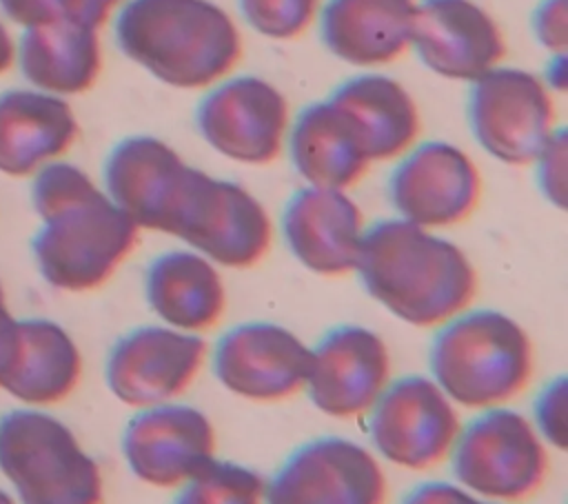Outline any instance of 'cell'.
<instances>
[{
  "instance_id": "cell-1",
  "label": "cell",
  "mask_w": 568,
  "mask_h": 504,
  "mask_svg": "<svg viewBox=\"0 0 568 504\" xmlns=\"http://www.w3.org/2000/svg\"><path fill=\"white\" fill-rule=\"evenodd\" d=\"M353 273L379 306L417 329H437L468 309L479 286L462 246L397 215L364 229Z\"/></svg>"
},
{
  "instance_id": "cell-2",
  "label": "cell",
  "mask_w": 568,
  "mask_h": 504,
  "mask_svg": "<svg viewBox=\"0 0 568 504\" xmlns=\"http://www.w3.org/2000/svg\"><path fill=\"white\" fill-rule=\"evenodd\" d=\"M120 51L173 89H209L242 56L235 20L211 0H129L115 18Z\"/></svg>"
},
{
  "instance_id": "cell-3",
  "label": "cell",
  "mask_w": 568,
  "mask_h": 504,
  "mask_svg": "<svg viewBox=\"0 0 568 504\" xmlns=\"http://www.w3.org/2000/svg\"><path fill=\"white\" fill-rule=\"evenodd\" d=\"M532 373L530 335L499 309L468 306L439 324L428 344V377L455 406H506Z\"/></svg>"
},
{
  "instance_id": "cell-4",
  "label": "cell",
  "mask_w": 568,
  "mask_h": 504,
  "mask_svg": "<svg viewBox=\"0 0 568 504\" xmlns=\"http://www.w3.org/2000/svg\"><path fill=\"white\" fill-rule=\"evenodd\" d=\"M0 471L20 504H102L98 462L73 431L40 409L0 417Z\"/></svg>"
},
{
  "instance_id": "cell-5",
  "label": "cell",
  "mask_w": 568,
  "mask_h": 504,
  "mask_svg": "<svg viewBox=\"0 0 568 504\" xmlns=\"http://www.w3.org/2000/svg\"><path fill=\"white\" fill-rule=\"evenodd\" d=\"M448 460L457 486L499 504L532 497L550 471L546 442L530 417L508 404L484 409L462 424Z\"/></svg>"
},
{
  "instance_id": "cell-6",
  "label": "cell",
  "mask_w": 568,
  "mask_h": 504,
  "mask_svg": "<svg viewBox=\"0 0 568 504\" xmlns=\"http://www.w3.org/2000/svg\"><path fill=\"white\" fill-rule=\"evenodd\" d=\"M140 229L106 198L67 209L31 238V253L40 275L60 291H91L104 284L129 258Z\"/></svg>"
},
{
  "instance_id": "cell-7",
  "label": "cell",
  "mask_w": 568,
  "mask_h": 504,
  "mask_svg": "<svg viewBox=\"0 0 568 504\" xmlns=\"http://www.w3.org/2000/svg\"><path fill=\"white\" fill-rule=\"evenodd\" d=\"M171 235L215 266L248 269L268 253L273 222L246 187L195 167Z\"/></svg>"
},
{
  "instance_id": "cell-8",
  "label": "cell",
  "mask_w": 568,
  "mask_h": 504,
  "mask_svg": "<svg viewBox=\"0 0 568 504\" xmlns=\"http://www.w3.org/2000/svg\"><path fill=\"white\" fill-rule=\"evenodd\" d=\"M466 118L475 142L508 167L530 164L557 129L552 91L537 73L506 64L470 82Z\"/></svg>"
},
{
  "instance_id": "cell-9",
  "label": "cell",
  "mask_w": 568,
  "mask_h": 504,
  "mask_svg": "<svg viewBox=\"0 0 568 504\" xmlns=\"http://www.w3.org/2000/svg\"><path fill=\"white\" fill-rule=\"evenodd\" d=\"M364 420L371 451L408 471L448 460L462 426L455 404L419 373L390 380Z\"/></svg>"
},
{
  "instance_id": "cell-10",
  "label": "cell",
  "mask_w": 568,
  "mask_h": 504,
  "mask_svg": "<svg viewBox=\"0 0 568 504\" xmlns=\"http://www.w3.org/2000/svg\"><path fill=\"white\" fill-rule=\"evenodd\" d=\"M291 124L284 93L251 73L226 75L200 98L195 129L220 155L240 164H268L284 144Z\"/></svg>"
},
{
  "instance_id": "cell-11",
  "label": "cell",
  "mask_w": 568,
  "mask_h": 504,
  "mask_svg": "<svg viewBox=\"0 0 568 504\" xmlns=\"http://www.w3.org/2000/svg\"><path fill=\"white\" fill-rule=\"evenodd\" d=\"M377 455L348 437L320 435L295 446L264 482L262 504H384Z\"/></svg>"
},
{
  "instance_id": "cell-12",
  "label": "cell",
  "mask_w": 568,
  "mask_h": 504,
  "mask_svg": "<svg viewBox=\"0 0 568 504\" xmlns=\"http://www.w3.org/2000/svg\"><path fill=\"white\" fill-rule=\"evenodd\" d=\"M386 193L397 218L439 231L473 215L481 200V173L462 147L424 140L397 158Z\"/></svg>"
},
{
  "instance_id": "cell-13",
  "label": "cell",
  "mask_w": 568,
  "mask_h": 504,
  "mask_svg": "<svg viewBox=\"0 0 568 504\" xmlns=\"http://www.w3.org/2000/svg\"><path fill=\"white\" fill-rule=\"evenodd\" d=\"M206 355V340L197 333L164 324L135 326L111 344L104 382L131 409L173 402L195 382Z\"/></svg>"
},
{
  "instance_id": "cell-14",
  "label": "cell",
  "mask_w": 568,
  "mask_h": 504,
  "mask_svg": "<svg viewBox=\"0 0 568 504\" xmlns=\"http://www.w3.org/2000/svg\"><path fill=\"white\" fill-rule=\"evenodd\" d=\"M209 360L215 380L229 393L273 404L304 391L308 344L277 322L251 320L226 329Z\"/></svg>"
},
{
  "instance_id": "cell-15",
  "label": "cell",
  "mask_w": 568,
  "mask_h": 504,
  "mask_svg": "<svg viewBox=\"0 0 568 504\" xmlns=\"http://www.w3.org/2000/svg\"><path fill=\"white\" fill-rule=\"evenodd\" d=\"M388 382L390 351L368 326L337 324L308 346L304 391L328 417H364Z\"/></svg>"
},
{
  "instance_id": "cell-16",
  "label": "cell",
  "mask_w": 568,
  "mask_h": 504,
  "mask_svg": "<svg viewBox=\"0 0 568 504\" xmlns=\"http://www.w3.org/2000/svg\"><path fill=\"white\" fill-rule=\"evenodd\" d=\"M193 169L164 140L126 135L104 158L102 191L138 229L171 235Z\"/></svg>"
},
{
  "instance_id": "cell-17",
  "label": "cell",
  "mask_w": 568,
  "mask_h": 504,
  "mask_svg": "<svg viewBox=\"0 0 568 504\" xmlns=\"http://www.w3.org/2000/svg\"><path fill=\"white\" fill-rule=\"evenodd\" d=\"M129 471L155 488H178L215 457V429L204 411L184 402L135 409L122 429Z\"/></svg>"
},
{
  "instance_id": "cell-18",
  "label": "cell",
  "mask_w": 568,
  "mask_h": 504,
  "mask_svg": "<svg viewBox=\"0 0 568 504\" xmlns=\"http://www.w3.org/2000/svg\"><path fill=\"white\" fill-rule=\"evenodd\" d=\"M410 49L435 75L470 84L501 64L506 40L495 18L473 0H419Z\"/></svg>"
},
{
  "instance_id": "cell-19",
  "label": "cell",
  "mask_w": 568,
  "mask_h": 504,
  "mask_svg": "<svg viewBox=\"0 0 568 504\" xmlns=\"http://www.w3.org/2000/svg\"><path fill=\"white\" fill-rule=\"evenodd\" d=\"M364 215L357 202L339 189L300 187L282 206L280 231L293 258L324 278L355 271Z\"/></svg>"
},
{
  "instance_id": "cell-20",
  "label": "cell",
  "mask_w": 568,
  "mask_h": 504,
  "mask_svg": "<svg viewBox=\"0 0 568 504\" xmlns=\"http://www.w3.org/2000/svg\"><path fill=\"white\" fill-rule=\"evenodd\" d=\"M415 0H328L320 11V40L337 60L373 69L410 49Z\"/></svg>"
},
{
  "instance_id": "cell-21",
  "label": "cell",
  "mask_w": 568,
  "mask_h": 504,
  "mask_svg": "<svg viewBox=\"0 0 568 504\" xmlns=\"http://www.w3.org/2000/svg\"><path fill=\"white\" fill-rule=\"evenodd\" d=\"M144 298L160 324L197 335L213 329L226 309L217 266L189 246L158 253L146 264Z\"/></svg>"
},
{
  "instance_id": "cell-22",
  "label": "cell",
  "mask_w": 568,
  "mask_h": 504,
  "mask_svg": "<svg viewBox=\"0 0 568 504\" xmlns=\"http://www.w3.org/2000/svg\"><path fill=\"white\" fill-rule=\"evenodd\" d=\"M328 100L351 120L371 162L397 160L417 142V104L404 84L386 73H355L339 82Z\"/></svg>"
},
{
  "instance_id": "cell-23",
  "label": "cell",
  "mask_w": 568,
  "mask_h": 504,
  "mask_svg": "<svg viewBox=\"0 0 568 504\" xmlns=\"http://www.w3.org/2000/svg\"><path fill=\"white\" fill-rule=\"evenodd\" d=\"M78 138L73 109L60 95L13 89L0 95V171L13 178L36 173Z\"/></svg>"
},
{
  "instance_id": "cell-24",
  "label": "cell",
  "mask_w": 568,
  "mask_h": 504,
  "mask_svg": "<svg viewBox=\"0 0 568 504\" xmlns=\"http://www.w3.org/2000/svg\"><path fill=\"white\" fill-rule=\"evenodd\" d=\"M286 147L295 173L308 187L348 191L371 164L351 120L328 98L295 113Z\"/></svg>"
},
{
  "instance_id": "cell-25",
  "label": "cell",
  "mask_w": 568,
  "mask_h": 504,
  "mask_svg": "<svg viewBox=\"0 0 568 504\" xmlns=\"http://www.w3.org/2000/svg\"><path fill=\"white\" fill-rule=\"evenodd\" d=\"M18 58L22 75L51 95H75L93 87L102 69L98 29L69 18L27 27Z\"/></svg>"
},
{
  "instance_id": "cell-26",
  "label": "cell",
  "mask_w": 568,
  "mask_h": 504,
  "mask_svg": "<svg viewBox=\"0 0 568 504\" xmlns=\"http://www.w3.org/2000/svg\"><path fill=\"white\" fill-rule=\"evenodd\" d=\"M18 360L2 389L29 406L69 397L82 375V357L73 337L44 317L18 320Z\"/></svg>"
},
{
  "instance_id": "cell-27",
  "label": "cell",
  "mask_w": 568,
  "mask_h": 504,
  "mask_svg": "<svg viewBox=\"0 0 568 504\" xmlns=\"http://www.w3.org/2000/svg\"><path fill=\"white\" fill-rule=\"evenodd\" d=\"M264 477L240 462L213 457L178 486L171 504H262Z\"/></svg>"
},
{
  "instance_id": "cell-28",
  "label": "cell",
  "mask_w": 568,
  "mask_h": 504,
  "mask_svg": "<svg viewBox=\"0 0 568 504\" xmlns=\"http://www.w3.org/2000/svg\"><path fill=\"white\" fill-rule=\"evenodd\" d=\"M102 193L100 187L75 164L49 162L36 171L31 204L40 220H49L67 209L84 204Z\"/></svg>"
},
{
  "instance_id": "cell-29",
  "label": "cell",
  "mask_w": 568,
  "mask_h": 504,
  "mask_svg": "<svg viewBox=\"0 0 568 504\" xmlns=\"http://www.w3.org/2000/svg\"><path fill=\"white\" fill-rule=\"evenodd\" d=\"M246 24L268 40L302 36L317 16L320 0H237Z\"/></svg>"
},
{
  "instance_id": "cell-30",
  "label": "cell",
  "mask_w": 568,
  "mask_h": 504,
  "mask_svg": "<svg viewBox=\"0 0 568 504\" xmlns=\"http://www.w3.org/2000/svg\"><path fill=\"white\" fill-rule=\"evenodd\" d=\"M535 431L557 451H564L568 444V377L555 375L548 380L535 395L532 417Z\"/></svg>"
},
{
  "instance_id": "cell-31",
  "label": "cell",
  "mask_w": 568,
  "mask_h": 504,
  "mask_svg": "<svg viewBox=\"0 0 568 504\" xmlns=\"http://www.w3.org/2000/svg\"><path fill=\"white\" fill-rule=\"evenodd\" d=\"M530 164L535 169V184L544 200L564 211L568 195V135L564 127H557L550 133Z\"/></svg>"
},
{
  "instance_id": "cell-32",
  "label": "cell",
  "mask_w": 568,
  "mask_h": 504,
  "mask_svg": "<svg viewBox=\"0 0 568 504\" xmlns=\"http://www.w3.org/2000/svg\"><path fill=\"white\" fill-rule=\"evenodd\" d=\"M530 29L539 47L550 56L566 53L568 49V2L539 0L530 16Z\"/></svg>"
},
{
  "instance_id": "cell-33",
  "label": "cell",
  "mask_w": 568,
  "mask_h": 504,
  "mask_svg": "<svg viewBox=\"0 0 568 504\" xmlns=\"http://www.w3.org/2000/svg\"><path fill=\"white\" fill-rule=\"evenodd\" d=\"M2 11L18 24L33 27L60 18L58 0H0Z\"/></svg>"
},
{
  "instance_id": "cell-34",
  "label": "cell",
  "mask_w": 568,
  "mask_h": 504,
  "mask_svg": "<svg viewBox=\"0 0 568 504\" xmlns=\"http://www.w3.org/2000/svg\"><path fill=\"white\" fill-rule=\"evenodd\" d=\"M120 0H58L60 18L75 20L91 29H100Z\"/></svg>"
},
{
  "instance_id": "cell-35",
  "label": "cell",
  "mask_w": 568,
  "mask_h": 504,
  "mask_svg": "<svg viewBox=\"0 0 568 504\" xmlns=\"http://www.w3.org/2000/svg\"><path fill=\"white\" fill-rule=\"evenodd\" d=\"M20 349V333H18V320L7 313L0 317V386L11 375Z\"/></svg>"
},
{
  "instance_id": "cell-36",
  "label": "cell",
  "mask_w": 568,
  "mask_h": 504,
  "mask_svg": "<svg viewBox=\"0 0 568 504\" xmlns=\"http://www.w3.org/2000/svg\"><path fill=\"white\" fill-rule=\"evenodd\" d=\"M550 91H564L568 84V58L566 53H552L546 62L544 75H539Z\"/></svg>"
},
{
  "instance_id": "cell-37",
  "label": "cell",
  "mask_w": 568,
  "mask_h": 504,
  "mask_svg": "<svg viewBox=\"0 0 568 504\" xmlns=\"http://www.w3.org/2000/svg\"><path fill=\"white\" fill-rule=\"evenodd\" d=\"M16 60V44L7 31V27L0 22V73H4Z\"/></svg>"
},
{
  "instance_id": "cell-38",
  "label": "cell",
  "mask_w": 568,
  "mask_h": 504,
  "mask_svg": "<svg viewBox=\"0 0 568 504\" xmlns=\"http://www.w3.org/2000/svg\"><path fill=\"white\" fill-rule=\"evenodd\" d=\"M450 504H499V502H490V500H481L477 495H470L468 491H464L462 486H457Z\"/></svg>"
},
{
  "instance_id": "cell-39",
  "label": "cell",
  "mask_w": 568,
  "mask_h": 504,
  "mask_svg": "<svg viewBox=\"0 0 568 504\" xmlns=\"http://www.w3.org/2000/svg\"><path fill=\"white\" fill-rule=\"evenodd\" d=\"M9 309H7V302H4V291H2V284H0V317L7 315Z\"/></svg>"
},
{
  "instance_id": "cell-40",
  "label": "cell",
  "mask_w": 568,
  "mask_h": 504,
  "mask_svg": "<svg viewBox=\"0 0 568 504\" xmlns=\"http://www.w3.org/2000/svg\"><path fill=\"white\" fill-rule=\"evenodd\" d=\"M0 504H16V500H13L7 491H2V488H0Z\"/></svg>"
}]
</instances>
